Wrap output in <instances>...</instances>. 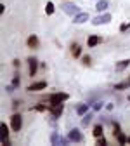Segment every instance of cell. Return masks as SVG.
<instances>
[{
    "label": "cell",
    "instance_id": "cell-33",
    "mask_svg": "<svg viewBox=\"0 0 130 146\" xmlns=\"http://www.w3.org/2000/svg\"><path fill=\"white\" fill-rule=\"evenodd\" d=\"M127 99H128V101H130V94H128V98H127Z\"/></svg>",
    "mask_w": 130,
    "mask_h": 146
},
{
    "label": "cell",
    "instance_id": "cell-21",
    "mask_svg": "<svg viewBox=\"0 0 130 146\" xmlns=\"http://www.w3.org/2000/svg\"><path fill=\"white\" fill-rule=\"evenodd\" d=\"M30 110H31V111H40V113H44V111H47V110H50V108H47V106L44 104V101H42V103H38V104L31 106Z\"/></svg>",
    "mask_w": 130,
    "mask_h": 146
},
{
    "label": "cell",
    "instance_id": "cell-7",
    "mask_svg": "<svg viewBox=\"0 0 130 146\" xmlns=\"http://www.w3.org/2000/svg\"><path fill=\"white\" fill-rule=\"evenodd\" d=\"M47 89V82L45 80H38V82H33L28 85V92H40V90Z\"/></svg>",
    "mask_w": 130,
    "mask_h": 146
},
{
    "label": "cell",
    "instance_id": "cell-29",
    "mask_svg": "<svg viewBox=\"0 0 130 146\" xmlns=\"http://www.w3.org/2000/svg\"><path fill=\"white\" fill-rule=\"evenodd\" d=\"M19 106H21V101H12V110H14V111H17Z\"/></svg>",
    "mask_w": 130,
    "mask_h": 146
},
{
    "label": "cell",
    "instance_id": "cell-16",
    "mask_svg": "<svg viewBox=\"0 0 130 146\" xmlns=\"http://www.w3.org/2000/svg\"><path fill=\"white\" fill-rule=\"evenodd\" d=\"M108 7H109V2H108V0H97L96 9H97V12H99V14H101V12H106V11H108Z\"/></svg>",
    "mask_w": 130,
    "mask_h": 146
},
{
    "label": "cell",
    "instance_id": "cell-15",
    "mask_svg": "<svg viewBox=\"0 0 130 146\" xmlns=\"http://www.w3.org/2000/svg\"><path fill=\"white\" fill-rule=\"evenodd\" d=\"M71 56L73 58H82V45L80 44H77V42L71 44Z\"/></svg>",
    "mask_w": 130,
    "mask_h": 146
},
{
    "label": "cell",
    "instance_id": "cell-10",
    "mask_svg": "<svg viewBox=\"0 0 130 146\" xmlns=\"http://www.w3.org/2000/svg\"><path fill=\"white\" fill-rule=\"evenodd\" d=\"M101 42H102V38H101L99 35H88V38H87V47H88V49H94V47H97Z\"/></svg>",
    "mask_w": 130,
    "mask_h": 146
},
{
    "label": "cell",
    "instance_id": "cell-19",
    "mask_svg": "<svg viewBox=\"0 0 130 146\" xmlns=\"http://www.w3.org/2000/svg\"><path fill=\"white\" fill-rule=\"evenodd\" d=\"M77 113H78L80 117H83L85 113H88V103H80V104L77 106Z\"/></svg>",
    "mask_w": 130,
    "mask_h": 146
},
{
    "label": "cell",
    "instance_id": "cell-25",
    "mask_svg": "<svg viewBox=\"0 0 130 146\" xmlns=\"http://www.w3.org/2000/svg\"><path fill=\"white\" fill-rule=\"evenodd\" d=\"M82 64L83 66H90L92 64V58L90 56H82Z\"/></svg>",
    "mask_w": 130,
    "mask_h": 146
},
{
    "label": "cell",
    "instance_id": "cell-20",
    "mask_svg": "<svg viewBox=\"0 0 130 146\" xmlns=\"http://www.w3.org/2000/svg\"><path fill=\"white\" fill-rule=\"evenodd\" d=\"M128 66H130V59H121V61L116 63L115 68H116V71H123V70H127Z\"/></svg>",
    "mask_w": 130,
    "mask_h": 146
},
{
    "label": "cell",
    "instance_id": "cell-31",
    "mask_svg": "<svg viewBox=\"0 0 130 146\" xmlns=\"http://www.w3.org/2000/svg\"><path fill=\"white\" fill-rule=\"evenodd\" d=\"M5 12V5L4 4H0V14H4Z\"/></svg>",
    "mask_w": 130,
    "mask_h": 146
},
{
    "label": "cell",
    "instance_id": "cell-12",
    "mask_svg": "<svg viewBox=\"0 0 130 146\" xmlns=\"http://www.w3.org/2000/svg\"><path fill=\"white\" fill-rule=\"evenodd\" d=\"M90 19V17H88V12H80V14H77L75 17H73V23H75V25H83V23H87Z\"/></svg>",
    "mask_w": 130,
    "mask_h": 146
},
{
    "label": "cell",
    "instance_id": "cell-9",
    "mask_svg": "<svg viewBox=\"0 0 130 146\" xmlns=\"http://www.w3.org/2000/svg\"><path fill=\"white\" fill-rule=\"evenodd\" d=\"M50 143H52V144H64V146H66V144H69L71 141H69V137H61L57 132H52V134H50Z\"/></svg>",
    "mask_w": 130,
    "mask_h": 146
},
{
    "label": "cell",
    "instance_id": "cell-6",
    "mask_svg": "<svg viewBox=\"0 0 130 146\" xmlns=\"http://www.w3.org/2000/svg\"><path fill=\"white\" fill-rule=\"evenodd\" d=\"M38 66H40V63H38V59H36L35 56L28 58V73H30V77H35V75H36V70H38Z\"/></svg>",
    "mask_w": 130,
    "mask_h": 146
},
{
    "label": "cell",
    "instance_id": "cell-2",
    "mask_svg": "<svg viewBox=\"0 0 130 146\" xmlns=\"http://www.w3.org/2000/svg\"><path fill=\"white\" fill-rule=\"evenodd\" d=\"M11 129H12V132H19L21 129H23V115L21 113H17V111H14L12 115H11Z\"/></svg>",
    "mask_w": 130,
    "mask_h": 146
},
{
    "label": "cell",
    "instance_id": "cell-8",
    "mask_svg": "<svg viewBox=\"0 0 130 146\" xmlns=\"http://www.w3.org/2000/svg\"><path fill=\"white\" fill-rule=\"evenodd\" d=\"M68 137H69L71 143H82V141H83V134H82L80 129H71V131L68 132Z\"/></svg>",
    "mask_w": 130,
    "mask_h": 146
},
{
    "label": "cell",
    "instance_id": "cell-11",
    "mask_svg": "<svg viewBox=\"0 0 130 146\" xmlns=\"http://www.w3.org/2000/svg\"><path fill=\"white\" fill-rule=\"evenodd\" d=\"M26 45L30 47V49H38L40 47V38L36 35H30L28 38H26Z\"/></svg>",
    "mask_w": 130,
    "mask_h": 146
},
{
    "label": "cell",
    "instance_id": "cell-4",
    "mask_svg": "<svg viewBox=\"0 0 130 146\" xmlns=\"http://www.w3.org/2000/svg\"><path fill=\"white\" fill-rule=\"evenodd\" d=\"M11 131H12L11 129V123L2 122V125H0V132H2V144L4 146H9L11 144V141H9V132Z\"/></svg>",
    "mask_w": 130,
    "mask_h": 146
},
{
    "label": "cell",
    "instance_id": "cell-18",
    "mask_svg": "<svg viewBox=\"0 0 130 146\" xmlns=\"http://www.w3.org/2000/svg\"><path fill=\"white\" fill-rule=\"evenodd\" d=\"M115 136V139L118 141V144H127V141H128V136L127 134H123L121 131H118L116 134H113Z\"/></svg>",
    "mask_w": 130,
    "mask_h": 146
},
{
    "label": "cell",
    "instance_id": "cell-22",
    "mask_svg": "<svg viewBox=\"0 0 130 146\" xmlns=\"http://www.w3.org/2000/svg\"><path fill=\"white\" fill-rule=\"evenodd\" d=\"M54 12H55V4L49 0V2L45 4V14H47V16H52Z\"/></svg>",
    "mask_w": 130,
    "mask_h": 146
},
{
    "label": "cell",
    "instance_id": "cell-17",
    "mask_svg": "<svg viewBox=\"0 0 130 146\" xmlns=\"http://www.w3.org/2000/svg\"><path fill=\"white\" fill-rule=\"evenodd\" d=\"M92 136H94V137H101V136H104V127H102V123H96V125H94Z\"/></svg>",
    "mask_w": 130,
    "mask_h": 146
},
{
    "label": "cell",
    "instance_id": "cell-26",
    "mask_svg": "<svg viewBox=\"0 0 130 146\" xmlns=\"http://www.w3.org/2000/svg\"><path fill=\"white\" fill-rule=\"evenodd\" d=\"M130 30V23H121L120 25V33H127Z\"/></svg>",
    "mask_w": 130,
    "mask_h": 146
},
{
    "label": "cell",
    "instance_id": "cell-23",
    "mask_svg": "<svg viewBox=\"0 0 130 146\" xmlns=\"http://www.w3.org/2000/svg\"><path fill=\"white\" fill-rule=\"evenodd\" d=\"M92 117H94L92 113H85V115H83V118H82V127H88V125H90V122H92Z\"/></svg>",
    "mask_w": 130,
    "mask_h": 146
},
{
    "label": "cell",
    "instance_id": "cell-1",
    "mask_svg": "<svg viewBox=\"0 0 130 146\" xmlns=\"http://www.w3.org/2000/svg\"><path fill=\"white\" fill-rule=\"evenodd\" d=\"M68 99H69V94H68V92H54V94H50V96L47 98V101H49V108H50V106L63 104V103H66Z\"/></svg>",
    "mask_w": 130,
    "mask_h": 146
},
{
    "label": "cell",
    "instance_id": "cell-13",
    "mask_svg": "<svg viewBox=\"0 0 130 146\" xmlns=\"http://www.w3.org/2000/svg\"><path fill=\"white\" fill-rule=\"evenodd\" d=\"M64 111V103L63 104H57V106H50V115L52 118H59Z\"/></svg>",
    "mask_w": 130,
    "mask_h": 146
},
{
    "label": "cell",
    "instance_id": "cell-27",
    "mask_svg": "<svg viewBox=\"0 0 130 146\" xmlns=\"http://www.w3.org/2000/svg\"><path fill=\"white\" fill-rule=\"evenodd\" d=\"M19 84H21V77H19V75H16V77L12 78V85L17 89V87H19Z\"/></svg>",
    "mask_w": 130,
    "mask_h": 146
},
{
    "label": "cell",
    "instance_id": "cell-3",
    "mask_svg": "<svg viewBox=\"0 0 130 146\" xmlns=\"http://www.w3.org/2000/svg\"><path fill=\"white\" fill-rule=\"evenodd\" d=\"M61 7H63V11H64L68 16H71V17H75L77 14H80V9H78V5L71 4V0H66V2H64Z\"/></svg>",
    "mask_w": 130,
    "mask_h": 146
},
{
    "label": "cell",
    "instance_id": "cell-14",
    "mask_svg": "<svg viewBox=\"0 0 130 146\" xmlns=\"http://www.w3.org/2000/svg\"><path fill=\"white\" fill-rule=\"evenodd\" d=\"M113 89H115V90H127V89H130V75H128L123 82L115 84V85H113Z\"/></svg>",
    "mask_w": 130,
    "mask_h": 146
},
{
    "label": "cell",
    "instance_id": "cell-32",
    "mask_svg": "<svg viewBox=\"0 0 130 146\" xmlns=\"http://www.w3.org/2000/svg\"><path fill=\"white\" fill-rule=\"evenodd\" d=\"M127 144H130V136H128V141H127Z\"/></svg>",
    "mask_w": 130,
    "mask_h": 146
},
{
    "label": "cell",
    "instance_id": "cell-5",
    "mask_svg": "<svg viewBox=\"0 0 130 146\" xmlns=\"http://www.w3.org/2000/svg\"><path fill=\"white\" fill-rule=\"evenodd\" d=\"M111 19H113V17H111V14L102 12V14H97L96 19H92V25H94V26H99V25H108Z\"/></svg>",
    "mask_w": 130,
    "mask_h": 146
},
{
    "label": "cell",
    "instance_id": "cell-24",
    "mask_svg": "<svg viewBox=\"0 0 130 146\" xmlns=\"http://www.w3.org/2000/svg\"><path fill=\"white\" fill-rule=\"evenodd\" d=\"M96 144H97V146H106V144H108V139H106L104 136H101V137H96Z\"/></svg>",
    "mask_w": 130,
    "mask_h": 146
},
{
    "label": "cell",
    "instance_id": "cell-30",
    "mask_svg": "<svg viewBox=\"0 0 130 146\" xmlns=\"http://www.w3.org/2000/svg\"><path fill=\"white\" fill-rule=\"evenodd\" d=\"M12 64H14V68H19V66H21V63L17 61V59H14V61H12Z\"/></svg>",
    "mask_w": 130,
    "mask_h": 146
},
{
    "label": "cell",
    "instance_id": "cell-28",
    "mask_svg": "<svg viewBox=\"0 0 130 146\" xmlns=\"http://www.w3.org/2000/svg\"><path fill=\"white\" fill-rule=\"evenodd\" d=\"M104 108V103L102 101H96L94 103V110H96V111H99V110H102Z\"/></svg>",
    "mask_w": 130,
    "mask_h": 146
}]
</instances>
